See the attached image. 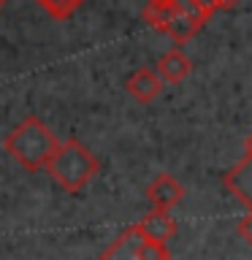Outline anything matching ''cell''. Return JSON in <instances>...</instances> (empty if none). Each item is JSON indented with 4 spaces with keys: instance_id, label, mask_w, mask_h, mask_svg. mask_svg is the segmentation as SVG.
Wrapping results in <instances>:
<instances>
[{
    "instance_id": "cell-13",
    "label": "cell",
    "mask_w": 252,
    "mask_h": 260,
    "mask_svg": "<svg viewBox=\"0 0 252 260\" xmlns=\"http://www.w3.org/2000/svg\"><path fill=\"white\" fill-rule=\"evenodd\" d=\"M138 257L141 260H171V249H168V244L144 239L141 247H138Z\"/></svg>"
},
{
    "instance_id": "cell-11",
    "label": "cell",
    "mask_w": 252,
    "mask_h": 260,
    "mask_svg": "<svg viewBox=\"0 0 252 260\" xmlns=\"http://www.w3.org/2000/svg\"><path fill=\"white\" fill-rule=\"evenodd\" d=\"M171 14H174V11H171L168 3H146V8H144V22L149 24V27H154V30H163Z\"/></svg>"
},
{
    "instance_id": "cell-17",
    "label": "cell",
    "mask_w": 252,
    "mask_h": 260,
    "mask_svg": "<svg viewBox=\"0 0 252 260\" xmlns=\"http://www.w3.org/2000/svg\"><path fill=\"white\" fill-rule=\"evenodd\" d=\"M244 157L252 160V133L247 136V141H244Z\"/></svg>"
},
{
    "instance_id": "cell-6",
    "label": "cell",
    "mask_w": 252,
    "mask_h": 260,
    "mask_svg": "<svg viewBox=\"0 0 252 260\" xmlns=\"http://www.w3.org/2000/svg\"><path fill=\"white\" fill-rule=\"evenodd\" d=\"M136 228L144 233V239L160 241V244H168V239H174V233H176L174 217H171L168 211H158V209H152L146 217L138 219Z\"/></svg>"
},
{
    "instance_id": "cell-7",
    "label": "cell",
    "mask_w": 252,
    "mask_h": 260,
    "mask_svg": "<svg viewBox=\"0 0 252 260\" xmlns=\"http://www.w3.org/2000/svg\"><path fill=\"white\" fill-rule=\"evenodd\" d=\"M128 92L130 98H136L138 103H152L154 98L163 92V79L152 68H138L133 76L128 79Z\"/></svg>"
},
{
    "instance_id": "cell-8",
    "label": "cell",
    "mask_w": 252,
    "mask_h": 260,
    "mask_svg": "<svg viewBox=\"0 0 252 260\" xmlns=\"http://www.w3.org/2000/svg\"><path fill=\"white\" fill-rule=\"evenodd\" d=\"M190 71H193V60L187 57L182 49H171V52H166L158 60V76L163 79V84H179L182 79L190 76Z\"/></svg>"
},
{
    "instance_id": "cell-2",
    "label": "cell",
    "mask_w": 252,
    "mask_h": 260,
    "mask_svg": "<svg viewBox=\"0 0 252 260\" xmlns=\"http://www.w3.org/2000/svg\"><path fill=\"white\" fill-rule=\"evenodd\" d=\"M98 168H101L98 157L79 141V138L60 141L57 152L52 154V160H49V166H46L49 176H52L54 182L60 184L65 192H71V195L84 190V187L95 179Z\"/></svg>"
},
{
    "instance_id": "cell-15",
    "label": "cell",
    "mask_w": 252,
    "mask_h": 260,
    "mask_svg": "<svg viewBox=\"0 0 252 260\" xmlns=\"http://www.w3.org/2000/svg\"><path fill=\"white\" fill-rule=\"evenodd\" d=\"M195 3H198V6H201V8H203V11H206L209 16H211V14H214V11H217V6H214V0H195Z\"/></svg>"
},
{
    "instance_id": "cell-12",
    "label": "cell",
    "mask_w": 252,
    "mask_h": 260,
    "mask_svg": "<svg viewBox=\"0 0 252 260\" xmlns=\"http://www.w3.org/2000/svg\"><path fill=\"white\" fill-rule=\"evenodd\" d=\"M41 3V8L44 11H49V16H54V19H68V16L79 8V3L76 0H38Z\"/></svg>"
},
{
    "instance_id": "cell-10",
    "label": "cell",
    "mask_w": 252,
    "mask_h": 260,
    "mask_svg": "<svg viewBox=\"0 0 252 260\" xmlns=\"http://www.w3.org/2000/svg\"><path fill=\"white\" fill-rule=\"evenodd\" d=\"M168 6H171V11H176L179 16H184V19H190L195 24H201V27L209 22V14L195 0H168Z\"/></svg>"
},
{
    "instance_id": "cell-9",
    "label": "cell",
    "mask_w": 252,
    "mask_h": 260,
    "mask_svg": "<svg viewBox=\"0 0 252 260\" xmlns=\"http://www.w3.org/2000/svg\"><path fill=\"white\" fill-rule=\"evenodd\" d=\"M198 30H201V24H195V22H190V19H184V16H179L176 11L168 16L166 27H163V32H166V36H171V38L176 41V44H184V41H190Z\"/></svg>"
},
{
    "instance_id": "cell-20",
    "label": "cell",
    "mask_w": 252,
    "mask_h": 260,
    "mask_svg": "<svg viewBox=\"0 0 252 260\" xmlns=\"http://www.w3.org/2000/svg\"><path fill=\"white\" fill-rule=\"evenodd\" d=\"M76 3H79V6H81V3H84V0H76Z\"/></svg>"
},
{
    "instance_id": "cell-14",
    "label": "cell",
    "mask_w": 252,
    "mask_h": 260,
    "mask_svg": "<svg viewBox=\"0 0 252 260\" xmlns=\"http://www.w3.org/2000/svg\"><path fill=\"white\" fill-rule=\"evenodd\" d=\"M239 233L247 239L249 244H252V211H247L241 219H239Z\"/></svg>"
},
{
    "instance_id": "cell-4",
    "label": "cell",
    "mask_w": 252,
    "mask_h": 260,
    "mask_svg": "<svg viewBox=\"0 0 252 260\" xmlns=\"http://www.w3.org/2000/svg\"><path fill=\"white\" fill-rule=\"evenodd\" d=\"M141 241H144V233L138 231L136 222H133L101 252V257H98V260H141V257H138V247H141Z\"/></svg>"
},
{
    "instance_id": "cell-18",
    "label": "cell",
    "mask_w": 252,
    "mask_h": 260,
    "mask_svg": "<svg viewBox=\"0 0 252 260\" xmlns=\"http://www.w3.org/2000/svg\"><path fill=\"white\" fill-rule=\"evenodd\" d=\"M8 6V0H0V8H6Z\"/></svg>"
},
{
    "instance_id": "cell-5",
    "label": "cell",
    "mask_w": 252,
    "mask_h": 260,
    "mask_svg": "<svg viewBox=\"0 0 252 260\" xmlns=\"http://www.w3.org/2000/svg\"><path fill=\"white\" fill-rule=\"evenodd\" d=\"M223 182H225L228 190H231L236 198L247 206V211H252V160L249 157H241L223 176Z\"/></svg>"
},
{
    "instance_id": "cell-1",
    "label": "cell",
    "mask_w": 252,
    "mask_h": 260,
    "mask_svg": "<svg viewBox=\"0 0 252 260\" xmlns=\"http://www.w3.org/2000/svg\"><path fill=\"white\" fill-rule=\"evenodd\" d=\"M6 152L27 171H46L52 154L57 152V136L49 130V125H44L38 117H27L16 125L11 133L6 136Z\"/></svg>"
},
{
    "instance_id": "cell-3",
    "label": "cell",
    "mask_w": 252,
    "mask_h": 260,
    "mask_svg": "<svg viewBox=\"0 0 252 260\" xmlns=\"http://www.w3.org/2000/svg\"><path fill=\"white\" fill-rule=\"evenodd\" d=\"M182 198H184V187L171 174H158L146 187V201L158 211H171Z\"/></svg>"
},
{
    "instance_id": "cell-16",
    "label": "cell",
    "mask_w": 252,
    "mask_h": 260,
    "mask_svg": "<svg viewBox=\"0 0 252 260\" xmlns=\"http://www.w3.org/2000/svg\"><path fill=\"white\" fill-rule=\"evenodd\" d=\"M236 3H239V0H214L217 11H219V8H223V11H228V8H233Z\"/></svg>"
},
{
    "instance_id": "cell-19",
    "label": "cell",
    "mask_w": 252,
    "mask_h": 260,
    "mask_svg": "<svg viewBox=\"0 0 252 260\" xmlns=\"http://www.w3.org/2000/svg\"><path fill=\"white\" fill-rule=\"evenodd\" d=\"M149 3H168V0H149Z\"/></svg>"
}]
</instances>
